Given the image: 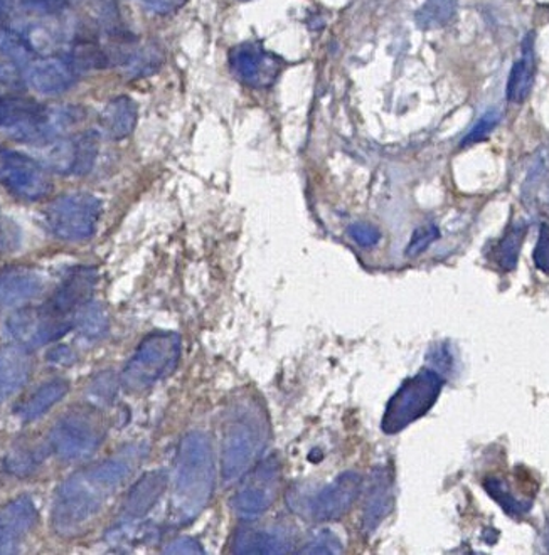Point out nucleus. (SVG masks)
I'll return each mask as SVG.
<instances>
[{
    "label": "nucleus",
    "instance_id": "obj_1",
    "mask_svg": "<svg viewBox=\"0 0 549 555\" xmlns=\"http://www.w3.org/2000/svg\"><path fill=\"white\" fill-rule=\"evenodd\" d=\"M148 454L143 444H128L110 459L79 469L64 480L54 493L51 526L58 535L84 532L106 502L132 477Z\"/></svg>",
    "mask_w": 549,
    "mask_h": 555
},
{
    "label": "nucleus",
    "instance_id": "obj_2",
    "mask_svg": "<svg viewBox=\"0 0 549 555\" xmlns=\"http://www.w3.org/2000/svg\"><path fill=\"white\" fill-rule=\"evenodd\" d=\"M216 485L215 451L212 439L192 431L181 439L174 466L173 520L188 526L212 502Z\"/></svg>",
    "mask_w": 549,
    "mask_h": 555
},
{
    "label": "nucleus",
    "instance_id": "obj_3",
    "mask_svg": "<svg viewBox=\"0 0 549 555\" xmlns=\"http://www.w3.org/2000/svg\"><path fill=\"white\" fill-rule=\"evenodd\" d=\"M268 441V423L258 405H243L226 424L221 473L228 483L240 480L260 460Z\"/></svg>",
    "mask_w": 549,
    "mask_h": 555
},
{
    "label": "nucleus",
    "instance_id": "obj_4",
    "mask_svg": "<svg viewBox=\"0 0 549 555\" xmlns=\"http://www.w3.org/2000/svg\"><path fill=\"white\" fill-rule=\"evenodd\" d=\"M182 341L174 332H155L143 338L122 372L120 383L128 392H143L166 379L181 361Z\"/></svg>",
    "mask_w": 549,
    "mask_h": 555
},
{
    "label": "nucleus",
    "instance_id": "obj_5",
    "mask_svg": "<svg viewBox=\"0 0 549 555\" xmlns=\"http://www.w3.org/2000/svg\"><path fill=\"white\" fill-rule=\"evenodd\" d=\"M444 384V377L432 369H423L405 380L386 404L381 421L383 433L396 435L425 416L438 401Z\"/></svg>",
    "mask_w": 549,
    "mask_h": 555
},
{
    "label": "nucleus",
    "instance_id": "obj_6",
    "mask_svg": "<svg viewBox=\"0 0 549 555\" xmlns=\"http://www.w3.org/2000/svg\"><path fill=\"white\" fill-rule=\"evenodd\" d=\"M103 439L102 417L91 410H76L61 417L51 429L48 450L63 462H81L102 447Z\"/></svg>",
    "mask_w": 549,
    "mask_h": 555
},
{
    "label": "nucleus",
    "instance_id": "obj_7",
    "mask_svg": "<svg viewBox=\"0 0 549 555\" xmlns=\"http://www.w3.org/2000/svg\"><path fill=\"white\" fill-rule=\"evenodd\" d=\"M102 218V203L87 192L61 195L46 207V224L51 233L68 243H81L97 233Z\"/></svg>",
    "mask_w": 549,
    "mask_h": 555
},
{
    "label": "nucleus",
    "instance_id": "obj_8",
    "mask_svg": "<svg viewBox=\"0 0 549 555\" xmlns=\"http://www.w3.org/2000/svg\"><path fill=\"white\" fill-rule=\"evenodd\" d=\"M75 328V320L61 315L50 305L21 308L5 322V331L26 349L44 347L58 341Z\"/></svg>",
    "mask_w": 549,
    "mask_h": 555
},
{
    "label": "nucleus",
    "instance_id": "obj_9",
    "mask_svg": "<svg viewBox=\"0 0 549 555\" xmlns=\"http://www.w3.org/2000/svg\"><path fill=\"white\" fill-rule=\"evenodd\" d=\"M361 492V475L356 472H346L312 495L304 499L292 496L290 505L294 511L304 512L316 521L339 520L353 508L354 503L358 502Z\"/></svg>",
    "mask_w": 549,
    "mask_h": 555
},
{
    "label": "nucleus",
    "instance_id": "obj_10",
    "mask_svg": "<svg viewBox=\"0 0 549 555\" xmlns=\"http://www.w3.org/2000/svg\"><path fill=\"white\" fill-rule=\"evenodd\" d=\"M99 140L97 132L50 140L38 146L39 160L46 169L61 176H85L93 169L99 155Z\"/></svg>",
    "mask_w": 549,
    "mask_h": 555
},
{
    "label": "nucleus",
    "instance_id": "obj_11",
    "mask_svg": "<svg viewBox=\"0 0 549 555\" xmlns=\"http://www.w3.org/2000/svg\"><path fill=\"white\" fill-rule=\"evenodd\" d=\"M0 185L24 201H41L53 184L41 162L0 146Z\"/></svg>",
    "mask_w": 549,
    "mask_h": 555
},
{
    "label": "nucleus",
    "instance_id": "obj_12",
    "mask_svg": "<svg viewBox=\"0 0 549 555\" xmlns=\"http://www.w3.org/2000/svg\"><path fill=\"white\" fill-rule=\"evenodd\" d=\"M280 487V465L274 456L256 463L233 499V511L243 520H256L267 514Z\"/></svg>",
    "mask_w": 549,
    "mask_h": 555
},
{
    "label": "nucleus",
    "instance_id": "obj_13",
    "mask_svg": "<svg viewBox=\"0 0 549 555\" xmlns=\"http://www.w3.org/2000/svg\"><path fill=\"white\" fill-rule=\"evenodd\" d=\"M230 63L241 83L252 88L271 87L282 72V61L256 42L237 46L231 51Z\"/></svg>",
    "mask_w": 549,
    "mask_h": 555
},
{
    "label": "nucleus",
    "instance_id": "obj_14",
    "mask_svg": "<svg viewBox=\"0 0 549 555\" xmlns=\"http://www.w3.org/2000/svg\"><path fill=\"white\" fill-rule=\"evenodd\" d=\"M39 512L35 500L17 496L0 508V555L15 554L38 526Z\"/></svg>",
    "mask_w": 549,
    "mask_h": 555
},
{
    "label": "nucleus",
    "instance_id": "obj_15",
    "mask_svg": "<svg viewBox=\"0 0 549 555\" xmlns=\"http://www.w3.org/2000/svg\"><path fill=\"white\" fill-rule=\"evenodd\" d=\"M79 68L72 56H42L26 64V81L41 94L68 91L78 78Z\"/></svg>",
    "mask_w": 549,
    "mask_h": 555
},
{
    "label": "nucleus",
    "instance_id": "obj_16",
    "mask_svg": "<svg viewBox=\"0 0 549 555\" xmlns=\"http://www.w3.org/2000/svg\"><path fill=\"white\" fill-rule=\"evenodd\" d=\"M97 283H99L97 268H75L68 276L64 278L63 283L53 293V297L46 304L61 315L75 320L76 326V317L85 305L90 304Z\"/></svg>",
    "mask_w": 549,
    "mask_h": 555
},
{
    "label": "nucleus",
    "instance_id": "obj_17",
    "mask_svg": "<svg viewBox=\"0 0 549 555\" xmlns=\"http://www.w3.org/2000/svg\"><path fill=\"white\" fill-rule=\"evenodd\" d=\"M44 276L26 267L0 271V307H20L29 304L44 292Z\"/></svg>",
    "mask_w": 549,
    "mask_h": 555
},
{
    "label": "nucleus",
    "instance_id": "obj_18",
    "mask_svg": "<svg viewBox=\"0 0 549 555\" xmlns=\"http://www.w3.org/2000/svg\"><path fill=\"white\" fill-rule=\"evenodd\" d=\"M167 483H169V478H167L166 472H151L143 475L133 485L125 500L120 514L122 526H130L133 521L145 517L166 492Z\"/></svg>",
    "mask_w": 549,
    "mask_h": 555
},
{
    "label": "nucleus",
    "instance_id": "obj_19",
    "mask_svg": "<svg viewBox=\"0 0 549 555\" xmlns=\"http://www.w3.org/2000/svg\"><path fill=\"white\" fill-rule=\"evenodd\" d=\"M393 508V478L392 473L383 466H378L369 478L368 493H366L365 512H362V530L366 535H373L378 527Z\"/></svg>",
    "mask_w": 549,
    "mask_h": 555
},
{
    "label": "nucleus",
    "instance_id": "obj_20",
    "mask_svg": "<svg viewBox=\"0 0 549 555\" xmlns=\"http://www.w3.org/2000/svg\"><path fill=\"white\" fill-rule=\"evenodd\" d=\"M33 359L26 347H2L0 349V404H4L29 379Z\"/></svg>",
    "mask_w": 549,
    "mask_h": 555
},
{
    "label": "nucleus",
    "instance_id": "obj_21",
    "mask_svg": "<svg viewBox=\"0 0 549 555\" xmlns=\"http://www.w3.org/2000/svg\"><path fill=\"white\" fill-rule=\"evenodd\" d=\"M234 554H289L292 552V541L279 529H255L241 527L234 535Z\"/></svg>",
    "mask_w": 549,
    "mask_h": 555
},
{
    "label": "nucleus",
    "instance_id": "obj_22",
    "mask_svg": "<svg viewBox=\"0 0 549 555\" xmlns=\"http://www.w3.org/2000/svg\"><path fill=\"white\" fill-rule=\"evenodd\" d=\"M66 9L64 0H0V20L14 21V26H27L39 21L54 20Z\"/></svg>",
    "mask_w": 549,
    "mask_h": 555
},
{
    "label": "nucleus",
    "instance_id": "obj_23",
    "mask_svg": "<svg viewBox=\"0 0 549 555\" xmlns=\"http://www.w3.org/2000/svg\"><path fill=\"white\" fill-rule=\"evenodd\" d=\"M139 120V108L132 98L117 96L110 100L100 115V127L110 140H124L132 135Z\"/></svg>",
    "mask_w": 549,
    "mask_h": 555
},
{
    "label": "nucleus",
    "instance_id": "obj_24",
    "mask_svg": "<svg viewBox=\"0 0 549 555\" xmlns=\"http://www.w3.org/2000/svg\"><path fill=\"white\" fill-rule=\"evenodd\" d=\"M69 384L64 379H54L50 383L42 384L41 387L24 399L17 408H15V416L20 417L23 423H33L39 417L50 413L54 405L60 404L66 395H68Z\"/></svg>",
    "mask_w": 549,
    "mask_h": 555
},
{
    "label": "nucleus",
    "instance_id": "obj_25",
    "mask_svg": "<svg viewBox=\"0 0 549 555\" xmlns=\"http://www.w3.org/2000/svg\"><path fill=\"white\" fill-rule=\"evenodd\" d=\"M535 35L531 33L524 38L523 53L520 61L512 66L508 81V100L511 103H523L529 96L536 76Z\"/></svg>",
    "mask_w": 549,
    "mask_h": 555
},
{
    "label": "nucleus",
    "instance_id": "obj_26",
    "mask_svg": "<svg viewBox=\"0 0 549 555\" xmlns=\"http://www.w3.org/2000/svg\"><path fill=\"white\" fill-rule=\"evenodd\" d=\"M459 0H425L418 9L414 20L422 29H438L456 17Z\"/></svg>",
    "mask_w": 549,
    "mask_h": 555
},
{
    "label": "nucleus",
    "instance_id": "obj_27",
    "mask_svg": "<svg viewBox=\"0 0 549 555\" xmlns=\"http://www.w3.org/2000/svg\"><path fill=\"white\" fill-rule=\"evenodd\" d=\"M526 224H512L508 233L502 236V240L497 243L496 248V263L499 264L500 270L512 271L518 267V259H520L521 246L526 240Z\"/></svg>",
    "mask_w": 549,
    "mask_h": 555
},
{
    "label": "nucleus",
    "instance_id": "obj_28",
    "mask_svg": "<svg viewBox=\"0 0 549 555\" xmlns=\"http://www.w3.org/2000/svg\"><path fill=\"white\" fill-rule=\"evenodd\" d=\"M44 448L17 447L9 451L8 459H5V469H8L14 477L26 478L38 469L44 460Z\"/></svg>",
    "mask_w": 549,
    "mask_h": 555
},
{
    "label": "nucleus",
    "instance_id": "obj_29",
    "mask_svg": "<svg viewBox=\"0 0 549 555\" xmlns=\"http://www.w3.org/2000/svg\"><path fill=\"white\" fill-rule=\"evenodd\" d=\"M484 488L486 492L499 503V507L512 517H520V515L526 514L531 508L529 502H523V500L515 499L511 492H509L508 485L500 478L489 477L484 481Z\"/></svg>",
    "mask_w": 549,
    "mask_h": 555
},
{
    "label": "nucleus",
    "instance_id": "obj_30",
    "mask_svg": "<svg viewBox=\"0 0 549 555\" xmlns=\"http://www.w3.org/2000/svg\"><path fill=\"white\" fill-rule=\"evenodd\" d=\"M76 326L87 337H102L106 328H108V319H106L105 310L100 305L90 301V304L85 305L79 310L78 317H76Z\"/></svg>",
    "mask_w": 549,
    "mask_h": 555
},
{
    "label": "nucleus",
    "instance_id": "obj_31",
    "mask_svg": "<svg viewBox=\"0 0 549 555\" xmlns=\"http://www.w3.org/2000/svg\"><path fill=\"white\" fill-rule=\"evenodd\" d=\"M341 552H343L341 542L331 532L317 533L304 548H301V554H341Z\"/></svg>",
    "mask_w": 549,
    "mask_h": 555
},
{
    "label": "nucleus",
    "instance_id": "obj_32",
    "mask_svg": "<svg viewBox=\"0 0 549 555\" xmlns=\"http://www.w3.org/2000/svg\"><path fill=\"white\" fill-rule=\"evenodd\" d=\"M441 237V233H438L437 225H425V228H420V230L414 231L413 237H411L410 244H408L407 255L414 258V256L422 255L423 251H426L430 244L433 241H437Z\"/></svg>",
    "mask_w": 549,
    "mask_h": 555
},
{
    "label": "nucleus",
    "instance_id": "obj_33",
    "mask_svg": "<svg viewBox=\"0 0 549 555\" xmlns=\"http://www.w3.org/2000/svg\"><path fill=\"white\" fill-rule=\"evenodd\" d=\"M499 125V113H487L481 120L477 121L471 132L467 133L465 139L462 140V146L472 145V143L482 142L493 133L494 128Z\"/></svg>",
    "mask_w": 549,
    "mask_h": 555
},
{
    "label": "nucleus",
    "instance_id": "obj_34",
    "mask_svg": "<svg viewBox=\"0 0 549 555\" xmlns=\"http://www.w3.org/2000/svg\"><path fill=\"white\" fill-rule=\"evenodd\" d=\"M349 236L362 248H373L381 240L380 231L374 225L366 224V222H356V224L350 225Z\"/></svg>",
    "mask_w": 549,
    "mask_h": 555
},
{
    "label": "nucleus",
    "instance_id": "obj_35",
    "mask_svg": "<svg viewBox=\"0 0 549 555\" xmlns=\"http://www.w3.org/2000/svg\"><path fill=\"white\" fill-rule=\"evenodd\" d=\"M21 246V231L14 222L0 221V255L12 253Z\"/></svg>",
    "mask_w": 549,
    "mask_h": 555
},
{
    "label": "nucleus",
    "instance_id": "obj_36",
    "mask_svg": "<svg viewBox=\"0 0 549 555\" xmlns=\"http://www.w3.org/2000/svg\"><path fill=\"white\" fill-rule=\"evenodd\" d=\"M535 264L542 273L549 274V225L542 224L539 231L538 244H536Z\"/></svg>",
    "mask_w": 549,
    "mask_h": 555
},
{
    "label": "nucleus",
    "instance_id": "obj_37",
    "mask_svg": "<svg viewBox=\"0 0 549 555\" xmlns=\"http://www.w3.org/2000/svg\"><path fill=\"white\" fill-rule=\"evenodd\" d=\"M166 554L174 555H196L204 554V548L201 547L200 542L196 539H192V537H179L176 541L170 542L166 548H164Z\"/></svg>",
    "mask_w": 549,
    "mask_h": 555
},
{
    "label": "nucleus",
    "instance_id": "obj_38",
    "mask_svg": "<svg viewBox=\"0 0 549 555\" xmlns=\"http://www.w3.org/2000/svg\"><path fill=\"white\" fill-rule=\"evenodd\" d=\"M139 2L155 14H173L184 8L188 0H139Z\"/></svg>",
    "mask_w": 549,
    "mask_h": 555
},
{
    "label": "nucleus",
    "instance_id": "obj_39",
    "mask_svg": "<svg viewBox=\"0 0 549 555\" xmlns=\"http://www.w3.org/2000/svg\"><path fill=\"white\" fill-rule=\"evenodd\" d=\"M546 545H548V551H549V527H548V529H546Z\"/></svg>",
    "mask_w": 549,
    "mask_h": 555
}]
</instances>
